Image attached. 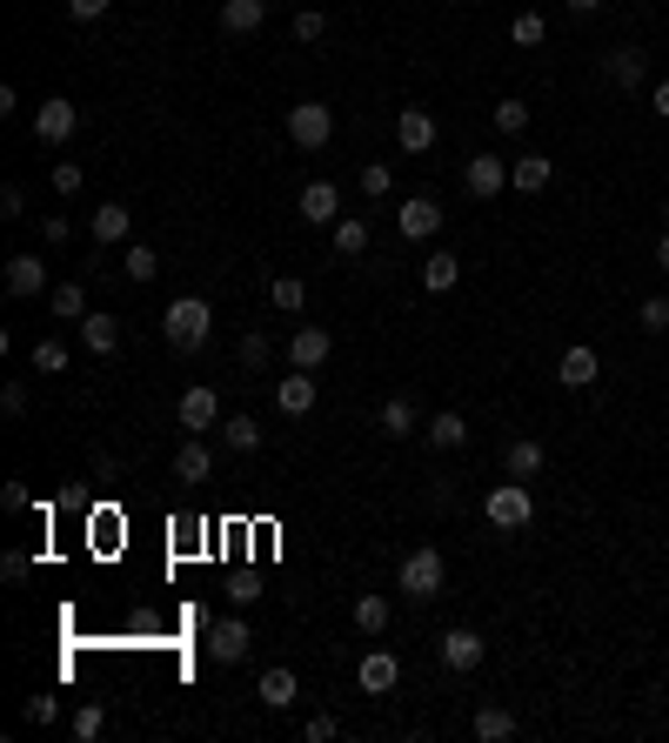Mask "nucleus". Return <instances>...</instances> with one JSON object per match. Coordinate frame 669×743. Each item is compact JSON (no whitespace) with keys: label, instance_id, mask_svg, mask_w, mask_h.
I'll list each match as a JSON object with an SVG mask.
<instances>
[{"label":"nucleus","instance_id":"f257e3e1","mask_svg":"<svg viewBox=\"0 0 669 743\" xmlns=\"http://www.w3.org/2000/svg\"><path fill=\"white\" fill-rule=\"evenodd\" d=\"M162 335H168V348H175V356H194V348H202V342L215 335V308H208L202 295H181V302H168Z\"/></svg>","mask_w":669,"mask_h":743},{"label":"nucleus","instance_id":"f03ea898","mask_svg":"<svg viewBox=\"0 0 669 743\" xmlns=\"http://www.w3.org/2000/svg\"><path fill=\"white\" fill-rule=\"evenodd\" d=\"M483 516H489V529H502V536H516V529H529L536 523V496H529V483H496L489 496H483Z\"/></svg>","mask_w":669,"mask_h":743},{"label":"nucleus","instance_id":"7ed1b4c3","mask_svg":"<svg viewBox=\"0 0 669 743\" xmlns=\"http://www.w3.org/2000/svg\"><path fill=\"white\" fill-rule=\"evenodd\" d=\"M396 582H402V597H409V603H436V597H442V582H449L442 550H409L402 569H396Z\"/></svg>","mask_w":669,"mask_h":743},{"label":"nucleus","instance_id":"20e7f679","mask_svg":"<svg viewBox=\"0 0 669 743\" xmlns=\"http://www.w3.org/2000/svg\"><path fill=\"white\" fill-rule=\"evenodd\" d=\"M288 141L308 148V154L329 148V141H335V114H329L322 101H295V107H288Z\"/></svg>","mask_w":669,"mask_h":743},{"label":"nucleus","instance_id":"39448f33","mask_svg":"<svg viewBox=\"0 0 669 743\" xmlns=\"http://www.w3.org/2000/svg\"><path fill=\"white\" fill-rule=\"evenodd\" d=\"M74 128H81V107L74 101H41L34 107V141H48V148H61V141H74Z\"/></svg>","mask_w":669,"mask_h":743},{"label":"nucleus","instance_id":"423d86ee","mask_svg":"<svg viewBox=\"0 0 669 743\" xmlns=\"http://www.w3.org/2000/svg\"><path fill=\"white\" fill-rule=\"evenodd\" d=\"M462 188L476 194V202H496V194L509 188V162H502V154H468V168H462Z\"/></svg>","mask_w":669,"mask_h":743},{"label":"nucleus","instance_id":"0eeeda50","mask_svg":"<svg viewBox=\"0 0 669 743\" xmlns=\"http://www.w3.org/2000/svg\"><path fill=\"white\" fill-rule=\"evenodd\" d=\"M248 643H255L248 616H221V623H208V656H215V663H242Z\"/></svg>","mask_w":669,"mask_h":743},{"label":"nucleus","instance_id":"6e6552de","mask_svg":"<svg viewBox=\"0 0 669 743\" xmlns=\"http://www.w3.org/2000/svg\"><path fill=\"white\" fill-rule=\"evenodd\" d=\"M396 228H402V242H428V234L442 228V202H428V194H409V202L396 208Z\"/></svg>","mask_w":669,"mask_h":743},{"label":"nucleus","instance_id":"1a4fd4ad","mask_svg":"<svg viewBox=\"0 0 669 743\" xmlns=\"http://www.w3.org/2000/svg\"><path fill=\"white\" fill-rule=\"evenodd\" d=\"M74 329H81V348H88L94 362H107L114 348H121V322H114V316H101V308H88V316L74 322Z\"/></svg>","mask_w":669,"mask_h":743},{"label":"nucleus","instance_id":"9d476101","mask_svg":"<svg viewBox=\"0 0 669 743\" xmlns=\"http://www.w3.org/2000/svg\"><path fill=\"white\" fill-rule=\"evenodd\" d=\"M215 476V449L202 443V436H188L181 449H175V483H188V489H202Z\"/></svg>","mask_w":669,"mask_h":743},{"label":"nucleus","instance_id":"9b49d317","mask_svg":"<svg viewBox=\"0 0 669 743\" xmlns=\"http://www.w3.org/2000/svg\"><path fill=\"white\" fill-rule=\"evenodd\" d=\"M301 215H308V228H335L342 221V188L335 181H308L301 188Z\"/></svg>","mask_w":669,"mask_h":743},{"label":"nucleus","instance_id":"f8f14e48","mask_svg":"<svg viewBox=\"0 0 669 743\" xmlns=\"http://www.w3.org/2000/svg\"><path fill=\"white\" fill-rule=\"evenodd\" d=\"M175 415H181V428H194V436H202V428H221V396L215 388H188V396L175 402Z\"/></svg>","mask_w":669,"mask_h":743},{"label":"nucleus","instance_id":"ddd939ff","mask_svg":"<svg viewBox=\"0 0 669 743\" xmlns=\"http://www.w3.org/2000/svg\"><path fill=\"white\" fill-rule=\"evenodd\" d=\"M603 74H609V88H643L649 81V54L643 48H609L603 54Z\"/></svg>","mask_w":669,"mask_h":743},{"label":"nucleus","instance_id":"4468645a","mask_svg":"<svg viewBox=\"0 0 669 743\" xmlns=\"http://www.w3.org/2000/svg\"><path fill=\"white\" fill-rule=\"evenodd\" d=\"M396 677H402L396 650H369V656H362V670H356V683H362L369 696H388V690H396Z\"/></svg>","mask_w":669,"mask_h":743},{"label":"nucleus","instance_id":"2eb2a0df","mask_svg":"<svg viewBox=\"0 0 669 743\" xmlns=\"http://www.w3.org/2000/svg\"><path fill=\"white\" fill-rule=\"evenodd\" d=\"M314 396H322V388H314V369H295V375H282V388H274V409H282V415H308Z\"/></svg>","mask_w":669,"mask_h":743},{"label":"nucleus","instance_id":"dca6fc26","mask_svg":"<svg viewBox=\"0 0 669 743\" xmlns=\"http://www.w3.org/2000/svg\"><path fill=\"white\" fill-rule=\"evenodd\" d=\"M396 141L409 154H428V148H436V114H428V107H402L396 114Z\"/></svg>","mask_w":669,"mask_h":743},{"label":"nucleus","instance_id":"f3484780","mask_svg":"<svg viewBox=\"0 0 669 743\" xmlns=\"http://www.w3.org/2000/svg\"><path fill=\"white\" fill-rule=\"evenodd\" d=\"M596 375H603V362H596V348H589V342L563 348V362H556V382H563V388H589Z\"/></svg>","mask_w":669,"mask_h":743},{"label":"nucleus","instance_id":"a211bd4d","mask_svg":"<svg viewBox=\"0 0 669 743\" xmlns=\"http://www.w3.org/2000/svg\"><path fill=\"white\" fill-rule=\"evenodd\" d=\"M329 348H335V335L308 322V329H295V342H288V362H295V369H322Z\"/></svg>","mask_w":669,"mask_h":743},{"label":"nucleus","instance_id":"6ab92c4d","mask_svg":"<svg viewBox=\"0 0 669 743\" xmlns=\"http://www.w3.org/2000/svg\"><path fill=\"white\" fill-rule=\"evenodd\" d=\"M542 462H549V449H542L536 436H523V443H509V449H502V469H509L516 483H536V476H542Z\"/></svg>","mask_w":669,"mask_h":743},{"label":"nucleus","instance_id":"aec40b11","mask_svg":"<svg viewBox=\"0 0 669 743\" xmlns=\"http://www.w3.org/2000/svg\"><path fill=\"white\" fill-rule=\"evenodd\" d=\"M255 696L268 703V710H288V703L301 696V683H295V670H288V663H274V670H261V683H255Z\"/></svg>","mask_w":669,"mask_h":743},{"label":"nucleus","instance_id":"412c9836","mask_svg":"<svg viewBox=\"0 0 669 743\" xmlns=\"http://www.w3.org/2000/svg\"><path fill=\"white\" fill-rule=\"evenodd\" d=\"M41 289H48V268H41V255H14V261H8V295L34 302Z\"/></svg>","mask_w":669,"mask_h":743},{"label":"nucleus","instance_id":"4be33fe9","mask_svg":"<svg viewBox=\"0 0 669 743\" xmlns=\"http://www.w3.org/2000/svg\"><path fill=\"white\" fill-rule=\"evenodd\" d=\"M483 656H489V643H483L476 630H449V637H442V663H449V670H476Z\"/></svg>","mask_w":669,"mask_h":743},{"label":"nucleus","instance_id":"5701e85b","mask_svg":"<svg viewBox=\"0 0 669 743\" xmlns=\"http://www.w3.org/2000/svg\"><path fill=\"white\" fill-rule=\"evenodd\" d=\"M549 175H556V162H549V154H523V162H509V188H516V194H542Z\"/></svg>","mask_w":669,"mask_h":743},{"label":"nucleus","instance_id":"b1692460","mask_svg":"<svg viewBox=\"0 0 669 743\" xmlns=\"http://www.w3.org/2000/svg\"><path fill=\"white\" fill-rule=\"evenodd\" d=\"M455 282H462V255H449V248H436V255H428V261H422V289H428V295H449Z\"/></svg>","mask_w":669,"mask_h":743},{"label":"nucleus","instance_id":"393cba45","mask_svg":"<svg viewBox=\"0 0 669 743\" xmlns=\"http://www.w3.org/2000/svg\"><path fill=\"white\" fill-rule=\"evenodd\" d=\"M375 428H382L388 443L415 436V402H409V396H388V402H382V415H375Z\"/></svg>","mask_w":669,"mask_h":743},{"label":"nucleus","instance_id":"a878e982","mask_svg":"<svg viewBox=\"0 0 669 743\" xmlns=\"http://www.w3.org/2000/svg\"><path fill=\"white\" fill-rule=\"evenodd\" d=\"M348 616H356V630H362V637H382V630H388V616H396V610H388V597L362 590V597H356V610H348Z\"/></svg>","mask_w":669,"mask_h":743},{"label":"nucleus","instance_id":"bb28decb","mask_svg":"<svg viewBox=\"0 0 669 743\" xmlns=\"http://www.w3.org/2000/svg\"><path fill=\"white\" fill-rule=\"evenodd\" d=\"M268 21V0H221V27L228 34H255Z\"/></svg>","mask_w":669,"mask_h":743},{"label":"nucleus","instance_id":"cd10ccee","mask_svg":"<svg viewBox=\"0 0 669 743\" xmlns=\"http://www.w3.org/2000/svg\"><path fill=\"white\" fill-rule=\"evenodd\" d=\"M468 730H476V743H509V736H516L523 723L509 717L502 703H489V710H476V723H468Z\"/></svg>","mask_w":669,"mask_h":743},{"label":"nucleus","instance_id":"c85d7f7f","mask_svg":"<svg viewBox=\"0 0 669 743\" xmlns=\"http://www.w3.org/2000/svg\"><path fill=\"white\" fill-rule=\"evenodd\" d=\"M422 436L436 443V449H462V443H468V422H462L455 409H436V415H428V428H422Z\"/></svg>","mask_w":669,"mask_h":743},{"label":"nucleus","instance_id":"c756f323","mask_svg":"<svg viewBox=\"0 0 669 743\" xmlns=\"http://www.w3.org/2000/svg\"><path fill=\"white\" fill-rule=\"evenodd\" d=\"M221 443H228L234 456L261 449V422H255V415H221Z\"/></svg>","mask_w":669,"mask_h":743},{"label":"nucleus","instance_id":"7c9ffc66","mask_svg":"<svg viewBox=\"0 0 669 743\" xmlns=\"http://www.w3.org/2000/svg\"><path fill=\"white\" fill-rule=\"evenodd\" d=\"M128 228H134V215L121 202H101L94 208V242H128Z\"/></svg>","mask_w":669,"mask_h":743},{"label":"nucleus","instance_id":"2f4dec72","mask_svg":"<svg viewBox=\"0 0 669 743\" xmlns=\"http://www.w3.org/2000/svg\"><path fill=\"white\" fill-rule=\"evenodd\" d=\"M335 255H369V215H342L335 221Z\"/></svg>","mask_w":669,"mask_h":743},{"label":"nucleus","instance_id":"473e14b6","mask_svg":"<svg viewBox=\"0 0 669 743\" xmlns=\"http://www.w3.org/2000/svg\"><path fill=\"white\" fill-rule=\"evenodd\" d=\"M48 308H54L61 322H81L88 316V289L81 282H61V289H48Z\"/></svg>","mask_w":669,"mask_h":743},{"label":"nucleus","instance_id":"72a5a7b5","mask_svg":"<svg viewBox=\"0 0 669 743\" xmlns=\"http://www.w3.org/2000/svg\"><path fill=\"white\" fill-rule=\"evenodd\" d=\"M509 41H516V48H542V41H549V21H542L536 8H523L516 21H509Z\"/></svg>","mask_w":669,"mask_h":743},{"label":"nucleus","instance_id":"f704fd0d","mask_svg":"<svg viewBox=\"0 0 669 743\" xmlns=\"http://www.w3.org/2000/svg\"><path fill=\"white\" fill-rule=\"evenodd\" d=\"M121 276H128V282H141V289H147V282H154V276H162V261H154V248H147V242H134V248H128V255H121Z\"/></svg>","mask_w":669,"mask_h":743},{"label":"nucleus","instance_id":"c9c22d12","mask_svg":"<svg viewBox=\"0 0 669 743\" xmlns=\"http://www.w3.org/2000/svg\"><path fill=\"white\" fill-rule=\"evenodd\" d=\"M268 302L282 308V316H295V308H308V282L301 276H274V289H268Z\"/></svg>","mask_w":669,"mask_h":743},{"label":"nucleus","instance_id":"e433bc0d","mask_svg":"<svg viewBox=\"0 0 669 743\" xmlns=\"http://www.w3.org/2000/svg\"><path fill=\"white\" fill-rule=\"evenodd\" d=\"M489 121H496V134H523V128H529V107H523L516 94H509V101H496Z\"/></svg>","mask_w":669,"mask_h":743},{"label":"nucleus","instance_id":"4c0bfd02","mask_svg":"<svg viewBox=\"0 0 669 743\" xmlns=\"http://www.w3.org/2000/svg\"><path fill=\"white\" fill-rule=\"evenodd\" d=\"M34 369H41V375H61V369H67V342L41 335V342H34Z\"/></svg>","mask_w":669,"mask_h":743},{"label":"nucleus","instance_id":"58836bf2","mask_svg":"<svg viewBox=\"0 0 669 743\" xmlns=\"http://www.w3.org/2000/svg\"><path fill=\"white\" fill-rule=\"evenodd\" d=\"M636 322H643V335H669V295H649L636 308Z\"/></svg>","mask_w":669,"mask_h":743},{"label":"nucleus","instance_id":"ea45409f","mask_svg":"<svg viewBox=\"0 0 669 743\" xmlns=\"http://www.w3.org/2000/svg\"><path fill=\"white\" fill-rule=\"evenodd\" d=\"M388 188H396V175H388V162H362V194H369V202H382Z\"/></svg>","mask_w":669,"mask_h":743},{"label":"nucleus","instance_id":"a19ab883","mask_svg":"<svg viewBox=\"0 0 669 743\" xmlns=\"http://www.w3.org/2000/svg\"><path fill=\"white\" fill-rule=\"evenodd\" d=\"M322 34H329V14H322V8H301V14H295V41H308V48H314Z\"/></svg>","mask_w":669,"mask_h":743},{"label":"nucleus","instance_id":"79ce46f5","mask_svg":"<svg viewBox=\"0 0 669 743\" xmlns=\"http://www.w3.org/2000/svg\"><path fill=\"white\" fill-rule=\"evenodd\" d=\"M101 730H107V710H101V703H81V710H74V736H88V743H94Z\"/></svg>","mask_w":669,"mask_h":743},{"label":"nucleus","instance_id":"37998d69","mask_svg":"<svg viewBox=\"0 0 669 743\" xmlns=\"http://www.w3.org/2000/svg\"><path fill=\"white\" fill-rule=\"evenodd\" d=\"M268 356H274L268 335H261V329H248V335H242V362H248V369H268Z\"/></svg>","mask_w":669,"mask_h":743},{"label":"nucleus","instance_id":"c03bdc74","mask_svg":"<svg viewBox=\"0 0 669 743\" xmlns=\"http://www.w3.org/2000/svg\"><path fill=\"white\" fill-rule=\"evenodd\" d=\"M81 181H88L81 162H54V188H61V194H81Z\"/></svg>","mask_w":669,"mask_h":743},{"label":"nucleus","instance_id":"a18cd8bd","mask_svg":"<svg viewBox=\"0 0 669 743\" xmlns=\"http://www.w3.org/2000/svg\"><path fill=\"white\" fill-rule=\"evenodd\" d=\"M21 717H27V723H54V717H61V703H54V696H27V710H21Z\"/></svg>","mask_w":669,"mask_h":743},{"label":"nucleus","instance_id":"49530a36","mask_svg":"<svg viewBox=\"0 0 669 743\" xmlns=\"http://www.w3.org/2000/svg\"><path fill=\"white\" fill-rule=\"evenodd\" d=\"M0 409H8V415L21 422V415H27V382H8V396H0Z\"/></svg>","mask_w":669,"mask_h":743},{"label":"nucleus","instance_id":"de8ad7c7","mask_svg":"<svg viewBox=\"0 0 669 743\" xmlns=\"http://www.w3.org/2000/svg\"><path fill=\"white\" fill-rule=\"evenodd\" d=\"M107 8H114V0H67V14H74V21H101Z\"/></svg>","mask_w":669,"mask_h":743},{"label":"nucleus","instance_id":"09e8293b","mask_svg":"<svg viewBox=\"0 0 669 743\" xmlns=\"http://www.w3.org/2000/svg\"><path fill=\"white\" fill-rule=\"evenodd\" d=\"M335 730H342V723H335V717H308V730H301V736H308V743H329V736H335Z\"/></svg>","mask_w":669,"mask_h":743},{"label":"nucleus","instance_id":"8fccbe9b","mask_svg":"<svg viewBox=\"0 0 669 743\" xmlns=\"http://www.w3.org/2000/svg\"><path fill=\"white\" fill-rule=\"evenodd\" d=\"M21 208H27V194H21V188H0V215L21 221Z\"/></svg>","mask_w":669,"mask_h":743},{"label":"nucleus","instance_id":"3c124183","mask_svg":"<svg viewBox=\"0 0 669 743\" xmlns=\"http://www.w3.org/2000/svg\"><path fill=\"white\" fill-rule=\"evenodd\" d=\"M649 107H656L662 121H669V81H656V88H649Z\"/></svg>","mask_w":669,"mask_h":743},{"label":"nucleus","instance_id":"603ef678","mask_svg":"<svg viewBox=\"0 0 669 743\" xmlns=\"http://www.w3.org/2000/svg\"><path fill=\"white\" fill-rule=\"evenodd\" d=\"M656 268H662V276H669V234H662V242H656Z\"/></svg>","mask_w":669,"mask_h":743},{"label":"nucleus","instance_id":"864d4df0","mask_svg":"<svg viewBox=\"0 0 669 743\" xmlns=\"http://www.w3.org/2000/svg\"><path fill=\"white\" fill-rule=\"evenodd\" d=\"M569 8H576V14H596V8H603V0H569Z\"/></svg>","mask_w":669,"mask_h":743},{"label":"nucleus","instance_id":"5fc2aeb1","mask_svg":"<svg viewBox=\"0 0 669 743\" xmlns=\"http://www.w3.org/2000/svg\"><path fill=\"white\" fill-rule=\"evenodd\" d=\"M662 215H669V202H662Z\"/></svg>","mask_w":669,"mask_h":743}]
</instances>
